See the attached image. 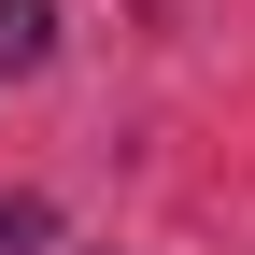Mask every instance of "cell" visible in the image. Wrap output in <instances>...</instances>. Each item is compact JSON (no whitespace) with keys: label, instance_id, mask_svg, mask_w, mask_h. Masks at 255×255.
I'll return each mask as SVG.
<instances>
[{"label":"cell","instance_id":"obj_2","mask_svg":"<svg viewBox=\"0 0 255 255\" xmlns=\"http://www.w3.org/2000/svg\"><path fill=\"white\" fill-rule=\"evenodd\" d=\"M0 241H43V213H28V199H0Z\"/></svg>","mask_w":255,"mask_h":255},{"label":"cell","instance_id":"obj_1","mask_svg":"<svg viewBox=\"0 0 255 255\" xmlns=\"http://www.w3.org/2000/svg\"><path fill=\"white\" fill-rule=\"evenodd\" d=\"M57 57V0H0V71H43Z\"/></svg>","mask_w":255,"mask_h":255}]
</instances>
